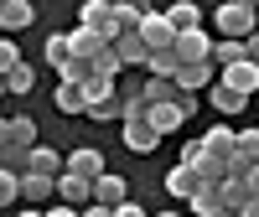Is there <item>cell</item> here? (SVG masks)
I'll list each match as a JSON object with an SVG mask.
<instances>
[{
  "label": "cell",
  "instance_id": "7a4b0ae2",
  "mask_svg": "<svg viewBox=\"0 0 259 217\" xmlns=\"http://www.w3.org/2000/svg\"><path fill=\"white\" fill-rule=\"evenodd\" d=\"M78 26L99 31L114 47V36H119V26H114V0H83V6H78Z\"/></svg>",
  "mask_w": 259,
  "mask_h": 217
},
{
  "label": "cell",
  "instance_id": "8992f818",
  "mask_svg": "<svg viewBox=\"0 0 259 217\" xmlns=\"http://www.w3.org/2000/svg\"><path fill=\"white\" fill-rule=\"evenodd\" d=\"M26 26H36V6L31 0H0V36H16Z\"/></svg>",
  "mask_w": 259,
  "mask_h": 217
},
{
  "label": "cell",
  "instance_id": "d6a6232c",
  "mask_svg": "<svg viewBox=\"0 0 259 217\" xmlns=\"http://www.w3.org/2000/svg\"><path fill=\"white\" fill-rule=\"evenodd\" d=\"M244 191H249V202H259V166H254L249 176H244Z\"/></svg>",
  "mask_w": 259,
  "mask_h": 217
},
{
  "label": "cell",
  "instance_id": "4dcf8cb0",
  "mask_svg": "<svg viewBox=\"0 0 259 217\" xmlns=\"http://www.w3.org/2000/svg\"><path fill=\"white\" fill-rule=\"evenodd\" d=\"M21 68V52H16V41L11 36H0V78H11Z\"/></svg>",
  "mask_w": 259,
  "mask_h": 217
},
{
  "label": "cell",
  "instance_id": "30bf717a",
  "mask_svg": "<svg viewBox=\"0 0 259 217\" xmlns=\"http://www.w3.org/2000/svg\"><path fill=\"white\" fill-rule=\"evenodd\" d=\"M218 83H223V88H233L239 98H249V93H259V68H254V62H239V68H223V73H218Z\"/></svg>",
  "mask_w": 259,
  "mask_h": 217
},
{
  "label": "cell",
  "instance_id": "1f68e13d",
  "mask_svg": "<svg viewBox=\"0 0 259 217\" xmlns=\"http://www.w3.org/2000/svg\"><path fill=\"white\" fill-rule=\"evenodd\" d=\"M21 197V176H16V171H6V166H0V207H11Z\"/></svg>",
  "mask_w": 259,
  "mask_h": 217
},
{
  "label": "cell",
  "instance_id": "603a6c76",
  "mask_svg": "<svg viewBox=\"0 0 259 217\" xmlns=\"http://www.w3.org/2000/svg\"><path fill=\"white\" fill-rule=\"evenodd\" d=\"M41 52H47V68H68V62H73V41H68V31H57V36H47V47H41Z\"/></svg>",
  "mask_w": 259,
  "mask_h": 217
},
{
  "label": "cell",
  "instance_id": "836d02e7",
  "mask_svg": "<svg viewBox=\"0 0 259 217\" xmlns=\"http://www.w3.org/2000/svg\"><path fill=\"white\" fill-rule=\"evenodd\" d=\"M114 217H145V207H135V202H124V207H114Z\"/></svg>",
  "mask_w": 259,
  "mask_h": 217
},
{
  "label": "cell",
  "instance_id": "484cf974",
  "mask_svg": "<svg viewBox=\"0 0 259 217\" xmlns=\"http://www.w3.org/2000/svg\"><path fill=\"white\" fill-rule=\"evenodd\" d=\"M11 145H16V150H36V145H41L36 124H31L26 114H16V119H11Z\"/></svg>",
  "mask_w": 259,
  "mask_h": 217
},
{
  "label": "cell",
  "instance_id": "ffe728a7",
  "mask_svg": "<svg viewBox=\"0 0 259 217\" xmlns=\"http://www.w3.org/2000/svg\"><path fill=\"white\" fill-rule=\"evenodd\" d=\"M239 62H249V47L244 41H212V68H239Z\"/></svg>",
  "mask_w": 259,
  "mask_h": 217
},
{
  "label": "cell",
  "instance_id": "60d3db41",
  "mask_svg": "<svg viewBox=\"0 0 259 217\" xmlns=\"http://www.w3.org/2000/svg\"><path fill=\"white\" fill-rule=\"evenodd\" d=\"M6 93H11V88H6V78H0V98H6Z\"/></svg>",
  "mask_w": 259,
  "mask_h": 217
},
{
  "label": "cell",
  "instance_id": "3957f363",
  "mask_svg": "<svg viewBox=\"0 0 259 217\" xmlns=\"http://www.w3.org/2000/svg\"><path fill=\"white\" fill-rule=\"evenodd\" d=\"M57 202L73 207V212H89V207H94V181H83V176H73V171H62V176H57Z\"/></svg>",
  "mask_w": 259,
  "mask_h": 217
},
{
  "label": "cell",
  "instance_id": "8fae6325",
  "mask_svg": "<svg viewBox=\"0 0 259 217\" xmlns=\"http://www.w3.org/2000/svg\"><path fill=\"white\" fill-rule=\"evenodd\" d=\"M145 124L156 129L161 140H166V135H177V129L187 124V114H182V103H150V114H145Z\"/></svg>",
  "mask_w": 259,
  "mask_h": 217
},
{
  "label": "cell",
  "instance_id": "5b68a950",
  "mask_svg": "<svg viewBox=\"0 0 259 217\" xmlns=\"http://www.w3.org/2000/svg\"><path fill=\"white\" fill-rule=\"evenodd\" d=\"M140 36H145V47H150V52H171V47H177V31H171L166 11H145V21H140Z\"/></svg>",
  "mask_w": 259,
  "mask_h": 217
},
{
  "label": "cell",
  "instance_id": "f1b7e54d",
  "mask_svg": "<svg viewBox=\"0 0 259 217\" xmlns=\"http://www.w3.org/2000/svg\"><path fill=\"white\" fill-rule=\"evenodd\" d=\"M89 119H94V124H114V119L124 124V108H119V93H114V98H104V103H94V108H89Z\"/></svg>",
  "mask_w": 259,
  "mask_h": 217
},
{
  "label": "cell",
  "instance_id": "277c9868",
  "mask_svg": "<svg viewBox=\"0 0 259 217\" xmlns=\"http://www.w3.org/2000/svg\"><path fill=\"white\" fill-rule=\"evenodd\" d=\"M171 52H177V62H182V68H197V62H212V36H207V31H182Z\"/></svg>",
  "mask_w": 259,
  "mask_h": 217
},
{
  "label": "cell",
  "instance_id": "e0dca14e",
  "mask_svg": "<svg viewBox=\"0 0 259 217\" xmlns=\"http://www.w3.org/2000/svg\"><path fill=\"white\" fill-rule=\"evenodd\" d=\"M166 21H171V31H202V6H192V0H177V6H166Z\"/></svg>",
  "mask_w": 259,
  "mask_h": 217
},
{
  "label": "cell",
  "instance_id": "d6986e66",
  "mask_svg": "<svg viewBox=\"0 0 259 217\" xmlns=\"http://www.w3.org/2000/svg\"><path fill=\"white\" fill-rule=\"evenodd\" d=\"M52 103H57L68 119H73V114H89V93H83V83H57Z\"/></svg>",
  "mask_w": 259,
  "mask_h": 217
},
{
  "label": "cell",
  "instance_id": "52a82bcc",
  "mask_svg": "<svg viewBox=\"0 0 259 217\" xmlns=\"http://www.w3.org/2000/svg\"><path fill=\"white\" fill-rule=\"evenodd\" d=\"M68 171H73V176H83V181L109 176V166H104V150H94V145H78V150H68Z\"/></svg>",
  "mask_w": 259,
  "mask_h": 217
},
{
  "label": "cell",
  "instance_id": "4fadbf2b",
  "mask_svg": "<svg viewBox=\"0 0 259 217\" xmlns=\"http://www.w3.org/2000/svg\"><path fill=\"white\" fill-rule=\"evenodd\" d=\"M114 57L124 62V68H145V62H150V47H145L140 31H124V36H114Z\"/></svg>",
  "mask_w": 259,
  "mask_h": 217
},
{
  "label": "cell",
  "instance_id": "d590c367",
  "mask_svg": "<svg viewBox=\"0 0 259 217\" xmlns=\"http://www.w3.org/2000/svg\"><path fill=\"white\" fill-rule=\"evenodd\" d=\"M47 217H83V212H73V207H62V202H57V207H47Z\"/></svg>",
  "mask_w": 259,
  "mask_h": 217
},
{
  "label": "cell",
  "instance_id": "4316f807",
  "mask_svg": "<svg viewBox=\"0 0 259 217\" xmlns=\"http://www.w3.org/2000/svg\"><path fill=\"white\" fill-rule=\"evenodd\" d=\"M145 73H150V78H171V83H177V73H182V62H177V52H150V62H145Z\"/></svg>",
  "mask_w": 259,
  "mask_h": 217
},
{
  "label": "cell",
  "instance_id": "f546056e",
  "mask_svg": "<svg viewBox=\"0 0 259 217\" xmlns=\"http://www.w3.org/2000/svg\"><path fill=\"white\" fill-rule=\"evenodd\" d=\"M6 88H11V93H31V88H36V68H31V62H21V68L6 78Z\"/></svg>",
  "mask_w": 259,
  "mask_h": 217
},
{
  "label": "cell",
  "instance_id": "f35d334b",
  "mask_svg": "<svg viewBox=\"0 0 259 217\" xmlns=\"http://www.w3.org/2000/svg\"><path fill=\"white\" fill-rule=\"evenodd\" d=\"M239 217H259V202H244V212Z\"/></svg>",
  "mask_w": 259,
  "mask_h": 217
},
{
  "label": "cell",
  "instance_id": "ab89813d",
  "mask_svg": "<svg viewBox=\"0 0 259 217\" xmlns=\"http://www.w3.org/2000/svg\"><path fill=\"white\" fill-rule=\"evenodd\" d=\"M16 217H47V212H36V207H26V212H16Z\"/></svg>",
  "mask_w": 259,
  "mask_h": 217
},
{
  "label": "cell",
  "instance_id": "8d00e7d4",
  "mask_svg": "<svg viewBox=\"0 0 259 217\" xmlns=\"http://www.w3.org/2000/svg\"><path fill=\"white\" fill-rule=\"evenodd\" d=\"M0 150H11V119H0Z\"/></svg>",
  "mask_w": 259,
  "mask_h": 217
},
{
  "label": "cell",
  "instance_id": "2e32d148",
  "mask_svg": "<svg viewBox=\"0 0 259 217\" xmlns=\"http://www.w3.org/2000/svg\"><path fill=\"white\" fill-rule=\"evenodd\" d=\"M124 150H130V155H150V150H161V135L145 119L140 124H124Z\"/></svg>",
  "mask_w": 259,
  "mask_h": 217
},
{
  "label": "cell",
  "instance_id": "44dd1931",
  "mask_svg": "<svg viewBox=\"0 0 259 217\" xmlns=\"http://www.w3.org/2000/svg\"><path fill=\"white\" fill-rule=\"evenodd\" d=\"M140 93H145V103H177V98H182V88H177L171 78H145Z\"/></svg>",
  "mask_w": 259,
  "mask_h": 217
},
{
  "label": "cell",
  "instance_id": "7402d4cb",
  "mask_svg": "<svg viewBox=\"0 0 259 217\" xmlns=\"http://www.w3.org/2000/svg\"><path fill=\"white\" fill-rule=\"evenodd\" d=\"M192 212H197V217H228V207H223V191H218V186H202L197 197H192Z\"/></svg>",
  "mask_w": 259,
  "mask_h": 217
},
{
  "label": "cell",
  "instance_id": "83f0119b",
  "mask_svg": "<svg viewBox=\"0 0 259 217\" xmlns=\"http://www.w3.org/2000/svg\"><path fill=\"white\" fill-rule=\"evenodd\" d=\"M83 93H89V108H94V103H104V98H114L119 88H114V78H99V73H94L89 83H83Z\"/></svg>",
  "mask_w": 259,
  "mask_h": 217
},
{
  "label": "cell",
  "instance_id": "7bdbcfd3",
  "mask_svg": "<svg viewBox=\"0 0 259 217\" xmlns=\"http://www.w3.org/2000/svg\"><path fill=\"white\" fill-rule=\"evenodd\" d=\"M254 124H259V119H254Z\"/></svg>",
  "mask_w": 259,
  "mask_h": 217
},
{
  "label": "cell",
  "instance_id": "d4e9b609",
  "mask_svg": "<svg viewBox=\"0 0 259 217\" xmlns=\"http://www.w3.org/2000/svg\"><path fill=\"white\" fill-rule=\"evenodd\" d=\"M145 11H150V6H135V0H119V6H114V26H119V36H124V31H140Z\"/></svg>",
  "mask_w": 259,
  "mask_h": 217
},
{
  "label": "cell",
  "instance_id": "b9f144b4",
  "mask_svg": "<svg viewBox=\"0 0 259 217\" xmlns=\"http://www.w3.org/2000/svg\"><path fill=\"white\" fill-rule=\"evenodd\" d=\"M156 217H182V212H156Z\"/></svg>",
  "mask_w": 259,
  "mask_h": 217
},
{
  "label": "cell",
  "instance_id": "ac0fdd59",
  "mask_svg": "<svg viewBox=\"0 0 259 217\" xmlns=\"http://www.w3.org/2000/svg\"><path fill=\"white\" fill-rule=\"evenodd\" d=\"M52 197H57V181L31 176V171L21 176V202H26V207H36V212H41V202H52Z\"/></svg>",
  "mask_w": 259,
  "mask_h": 217
},
{
  "label": "cell",
  "instance_id": "9a60e30c",
  "mask_svg": "<svg viewBox=\"0 0 259 217\" xmlns=\"http://www.w3.org/2000/svg\"><path fill=\"white\" fill-rule=\"evenodd\" d=\"M166 191H171V197H182V202H192V197L202 191V181H197V171H192V166H171V171H166Z\"/></svg>",
  "mask_w": 259,
  "mask_h": 217
},
{
  "label": "cell",
  "instance_id": "5bb4252c",
  "mask_svg": "<svg viewBox=\"0 0 259 217\" xmlns=\"http://www.w3.org/2000/svg\"><path fill=\"white\" fill-rule=\"evenodd\" d=\"M202 150H207L212 160H233V150H239V135H233L228 124H212L207 135H202Z\"/></svg>",
  "mask_w": 259,
  "mask_h": 217
},
{
  "label": "cell",
  "instance_id": "cb8c5ba5",
  "mask_svg": "<svg viewBox=\"0 0 259 217\" xmlns=\"http://www.w3.org/2000/svg\"><path fill=\"white\" fill-rule=\"evenodd\" d=\"M207 103L218 108V114H239V108H249V98H239L233 88H223V83H212V88H207Z\"/></svg>",
  "mask_w": 259,
  "mask_h": 217
},
{
  "label": "cell",
  "instance_id": "ba28073f",
  "mask_svg": "<svg viewBox=\"0 0 259 217\" xmlns=\"http://www.w3.org/2000/svg\"><path fill=\"white\" fill-rule=\"evenodd\" d=\"M68 41H73V57H78V62H89V68H94L104 52H109V41H104L99 31H89V26H73V31H68Z\"/></svg>",
  "mask_w": 259,
  "mask_h": 217
},
{
  "label": "cell",
  "instance_id": "9c48e42d",
  "mask_svg": "<svg viewBox=\"0 0 259 217\" xmlns=\"http://www.w3.org/2000/svg\"><path fill=\"white\" fill-rule=\"evenodd\" d=\"M124 202H130V181H124V176L109 171V176L94 181V207H109V212H114V207H124Z\"/></svg>",
  "mask_w": 259,
  "mask_h": 217
},
{
  "label": "cell",
  "instance_id": "7c38bea8",
  "mask_svg": "<svg viewBox=\"0 0 259 217\" xmlns=\"http://www.w3.org/2000/svg\"><path fill=\"white\" fill-rule=\"evenodd\" d=\"M26 171H31V176H47V181H57L62 171H68V155H62V150H52V145H36Z\"/></svg>",
  "mask_w": 259,
  "mask_h": 217
},
{
  "label": "cell",
  "instance_id": "6da1fadb",
  "mask_svg": "<svg viewBox=\"0 0 259 217\" xmlns=\"http://www.w3.org/2000/svg\"><path fill=\"white\" fill-rule=\"evenodd\" d=\"M212 31H218V41H249L259 31V6H249V0L218 6V11H212Z\"/></svg>",
  "mask_w": 259,
  "mask_h": 217
},
{
  "label": "cell",
  "instance_id": "e575fe53",
  "mask_svg": "<svg viewBox=\"0 0 259 217\" xmlns=\"http://www.w3.org/2000/svg\"><path fill=\"white\" fill-rule=\"evenodd\" d=\"M244 47H249V62H254V68H259V31H254V36L244 41Z\"/></svg>",
  "mask_w": 259,
  "mask_h": 217
},
{
  "label": "cell",
  "instance_id": "74e56055",
  "mask_svg": "<svg viewBox=\"0 0 259 217\" xmlns=\"http://www.w3.org/2000/svg\"><path fill=\"white\" fill-rule=\"evenodd\" d=\"M83 217H114L109 207H89V212H83Z\"/></svg>",
  "mask_w": 259,
  "mask_h": 217
}]
</instances>
